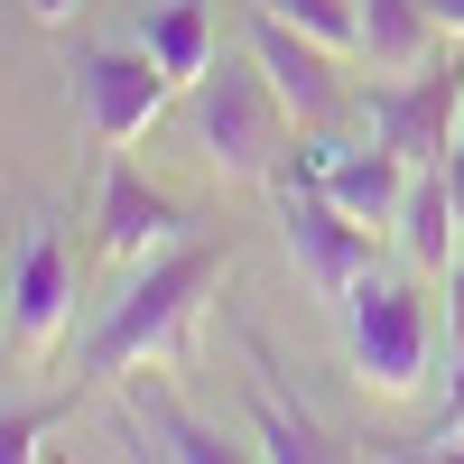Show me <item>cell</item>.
I'll use <instances>...</instances> for the list:
<instances>
[{
    "label": "cell",
    "mask_w": 464,
    "mask_h": 464,
    "mask_svg": "<svg viewBox=\"0 0 464 464\" xmlns=\"http://www.w3.org/2000/svg\"><path fill=\"white\" fill-rule=\"evenodd\" d=\"M65 316H74V260H65L56 232H28L19 260H10V343L37 362L65 334Z\"/></svg>",
    "instance_id": "obj_9"
},
{
    "label": "cell",
    "mask_w": 464,
    "mask_h": 464,
    "mask_svg": "<svg viewBox=\"0 0 464 464\" xmlns=\"http://www.w3.org/2000/svg\"><path fill=\"white\" fill-rule=\"evenodd\" d=\"M251 10H279L288 28L325 37V47H362V0H251Z\"/></svg>",
    "instance_id": "obj_16"
},
{
    "label": "cell",
    "mask_w": 464,
    "mask_h": 464,
    "mask_svg": "<svg viewBox=\"0 0 464 464\" xmlns=\"http://www.w3.org/2000/svg\"><path fill=\"white\" fill-rule=\"evenodd\" d=\"M362 121H372V140H391L409 168H446V149L464 130V47L428 56L409 84H381L362 102Z\"/></svg>",
    "instance_id": "obj_6"
},
{
    "label": "cell",
    "mask_w": 464,
    "mask_h": 464,
    "mask_svg": "<svg viewBox=\"0 0 464 464\" xmlns=\"http://www.w3.org/2000/svg\"><path fill=\"white\" fill-rule=\"evenodd\" d=\"M74 10H84V0H28V19H47V28H65Z\"/></svg>",
    "instance_id": "obj_21"
},
{
    "label": "cell",
    "mask_w": 464,
    "mask_h": 464,
    "mask_svg": "<svg viewBox=\"0 0 464 464\" xmlns=\"http://www.w3.org/2000/svg\"><path fill=\"white\" fill-rule=\"evenodd\" d=\"M391 232H400V251H409V269H418V279H446V251L464 242L455 196H446V168H409V196H400Z\"/></svg>",
    "instance_id": "obj_11"
},
{
    "label": "cell",
    "mask_w": 464,
    "mask_h": 464,
    "mask_svg": "<svg viewBox=\"0 0 464 464\" xmlns=\"http://www.w3.org/2000/svg\"><path fill=\"white\" fill-rule=\"evenodd\" d=\"M279 223H288V251H297L306 288H316L325 306H343V297H353L372 269H381V260H372V223H362V214H343L306 168L279 186Z\"/></svg>",
    "instance_id": "obj_4"
},
{
    "label": "cell",
    "mask_w": 464,
    "mask_h": 464,
    "mask_svg": "<svg viewBox=\"0 0 464 464\" xmlns=\"http://www.w3.org/2000/svg\"><path fill=\"white\" fill-rule=\"evenodd\" d=\"M297 168L316 177V186H325V196H334L343 214H362L372 232L391 223V214H400V196H409V159H400L391 140H362V149H353V140H325V130H306Z\"/></svg>",
    "instance_id": "obj_8"
},
{
    "label": "cell",
    "mask_w": 464,
    "mask_h": 464,
    "mask_svg": "<svg viewBox=\"0 0 464 464\" xmlns=\"http://www.w3.org/2000/svg\"><path fill=\"white\" fill-rule=\"evenodd\" d=\"M446 196H455V223H464V130H455V149H446Z\"/></svg>",
    "instance_id": "obj_20"
},
{
    "label": "cell",
    "mask_w": 464,
    "mask_h": 464,
    "mask_svg": "<svg viewBox=\"0 0 464 464\" xmlns=\"http://www.w3.org/2000/svg\"><path fill=\"white\" fill-rule=\"evenodd\" d=\"M251 418H260V455H279V464H334V455H343L316 418H288V400L269 391V381L251 391Z\"/></svg>",
    "instance_id": "obj_15"
},
{
    "label": "cell",
    "mask_w": 464,
    "mask_h": 464,
    "mask_svg": "<svg viewBox=\"0 0 464 464\" xmlns=\"http://www.w3.org/2000/svg\"><path fill=\"white\" fill-rule=\"evenodd\" d=\"M343 334H353V372H362V391L409 400L418 381H428L437 316H428V297H418L409 279H391V269H372V279L343 297Z\"/></svg>",
    "instance_id": "obj_3"
},
{
    "label": "cell",
    "mask_w": 464,
    "mask_h": 464,
    "mask_svg": "<svg viewBox=\"0 0 464 464\" xmlns=\"http://www.w3.org/2000/svg\"><path fill=\"white\" fill-rule=\"evenodd\" d=\"M56 428H65V400H47V409H10V418H0V464H28Z\"/></svg>",
    "instance_id": "obj_17"
},
{
    "label": "cell",
    "mask_w": 464,
    "mask_h": 464,
    "mask_svg": "<svg viewBox=\"0 0 464 464\" xmlns=\"http://www.w3.org/2000/svg\"><path fill=\"white\" fill-rule=\"evenodd\" d=\"M74 93H84L93 149H102V159H121V149L177 102V74L149 56V47H84V56H74Z\"/></svg>",
    "instance_id": "obj_5"
},
{
    "label": "cell",
    "mask_w": 464,
    "mask_h": 464,
    "mask_svg": "<svg viewBox=\"0 0 464 464\" xmlns=\"http://www.w3.org/2000/svg\"><path fill=\"white\" fill-rule=\"evenodd\" d=\"M140 47L177 74V93H196L205 65H214V0H159V10L140 19Z\"/></svg>",
    "instance_id": "obj_12"
},
{
    "label": "cell",
    "mask_w": 464,
    "mask_h": 464,
    "mask_svg": "<svg viewBox=\"0 0 464 464\" xmlns=\"http://www.w3.org/2000/svg\"><path fill=\"white\" fill-rule=\"evenodd\" d=\"M130 409H140L149 446H159V455H177V464H242V455H260V446H232L223 428H205V418H186L168 391H130Z\"/></svg>",
    "instance_id": "obj_14"
},
{
    "label": "cell",
    "mask_w": 464,
    "mask_h": 464,
    "mask_svg": "<svg viewBox=\"0 0 464 464\" xmlns=\"http://www.w3.org/2000/svg\"><path fill=\"white\" fill-rule=\"evenodd\" d=\"M446 334H455V353H464V251H455V269H446Z\"/></svg>",
    "instance_id": "obj_19"
},
{
    "label": "cell",
    "mask_w": 464,
    "mask_h": 464,
    "mask_svg": "<svg viewBox=\"0 0 464 464\" xmlns=\"http://www.w3.org/2000/svg\"><path fill=\"white\" fill-rule=\"evenodd\" d=\"M196 140H205L214 177H279L288 168L297 111L279 102V84H269V65L251 47L205 65V84H196Z\"/></svg>",
    "instance_id": "obj_2"
},
{
    "label": "cell",
    "mask_w": 464,
    "mask_h": 464,
    "mask_svg": "<svg viewBox=\"0 0 464 464\" xmlns=\"http://www.w3.org/2000/svg\"><path fill=\"white\" fill-rule=\"evenodd\" d=\"M437 455H464V353H455V391H446V418H437Z\"/></svg>",
    "instance_id": "obj_18"
},
{
    "label": "cell",
    "mask_w": 464,
    "mask_h": 464,
    "mask_svg": "<svg viewBox=\"0 0 464 464\" xmlns=\"http://www.w3.org/2000/svg\"><path fill=\"white\" fill-rule=\"evenodd\" d=\"M186 242V214H177V196H159L130 159H111L102 168V251H121V260H159V251H177Z\"/></svg>",
    "instance_id": "obj_10"
},
{
    "label": "cell",
    "mask_w": 464,
    "mask_h": 464,
    "mask_svg": "<svg viewBox=\"0 0 464 464\" xmlns=\"http://www.w3.org/2000/svg\"><path fill=\"white\" fill-rule=\"evenodd\" d=\"M437 47V10L428 0H362V56L372 74H418Z\"/></svg>",
    "instance_id": "obj_13"
},
{
    "label": "cell",
    "mask_w": 464,
    "mask_h": 464,
    "mask_svg": "<svg viewBox=\"0 0 464 464\" xmlns=\"http://www.w3.org/2000/svg\"><path fill=\"white\" fill-rule=\"evenodd\" d=\"M251 56L269 65V84H279V102L297 111V130H334L343 111H353V84L334 74L343 47H325V37L288 28L279 10H260V19H251Z\"/></svg>",
    "instance_id": "obj_7"
},
{
    "label": "cell",
    "mask_w": 464,
    "mask_h": 464,
    "mask_svg": "<svg viewBox=\"0 0 464 464\" xmlns=\"http://www.w3.org/2000/svg\"><path fill=\"white\" fill-rule=\"evenodd\" d=\"M0 297H10V269H0Z\"/></svg>",
    "instance_id": "obj_23"
},
{
    "label": "cell",
    "mask_w": 464,
    "mask_h": 464,
    "mask_svg": "<svg viewBox=\"0 0 464 464\" xmlns=\"http://www.w3.org/2000/svg\"><path fill=\"white\" fill-rule=\"evenodd\" d=\"M428 10H437V28H455V37H464V0H428Z\"/></svg>",
    "instance_id": "obj_22"
},
{
    "label": "cell",
    "mask_w": 464,
    "mask_h": 464,
    "mask_svg": "<svg viewBox=\"0 0 464 464\" xmlns=\"http://www.w3.org/2000/svg\"><path fill=\"white\" fill-rule=\"evenodd\" d=\"M223 242H177L140 269V279L111 297V316L84 334V381H130L149 362H186L196 353V316L223 288Z\"/></svg>",
    "instance_id": "obj_1"
}]
</instances>
